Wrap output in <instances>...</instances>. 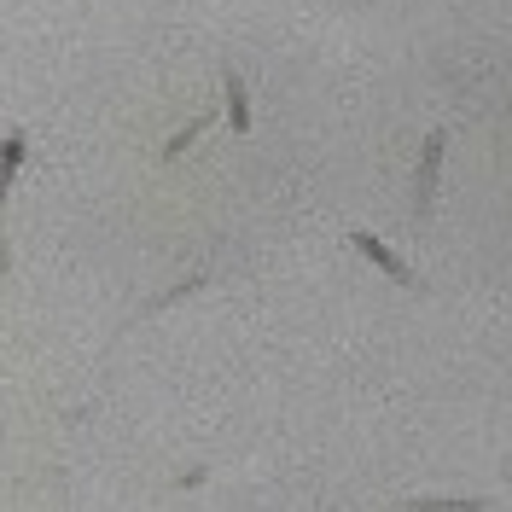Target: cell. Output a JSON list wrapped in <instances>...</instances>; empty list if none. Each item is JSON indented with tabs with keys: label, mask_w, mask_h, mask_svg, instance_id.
Returning <instances> with one entry per match:
<instances>
[{
	"label": "cell",
	"mask_w": 512,
	"mask_h": 512,
	"mask_svg": "<svg viewBox=\"0 0 512 512\" xmlns=\"http://www.w3.org/2000/svg\"><path fill=\"white\" fill-rule=\"evenodd\" d=\"M443 152H448V134H443V128H431V134H425V146H419V163H414V216H419V222H425V216H431V204H437Z\"/></svg>",
	"instance_id": "6da1fadb"
},
{
	"label": "cell",
	"mask_w": 512,
	"mask_h": 512,
	"mask_svg": "<svg viewBox=\"0 0 512 512\" xmlns=\"http://www.w3.org/2000/svg\"><path fill=\"white\" fill-rule=\"evenodd\" d=\"M350 245H355V251H361V256H367L373 268H379L384 280H396V286H408V291H425V280H419L414 268H408L402 256L390 251V245H384L379 233H367V227H355V233H350Z\"/></svg>",
	"instance_id": "7a4b0ae2"
},
{
	"label": "cell",
	"mask_w": 512,
	"mask_h": 512,
	"mask_svg": "<svg viewBox=\"0 0 512 512\" xmlns=\"http://www.w3.org/2000/svg\"><path fill=\"white\" fill-rule=\"evenodd\" d=\"M222 99H227V128L233 134H251V94H245V82H239L233 64L222 70Z\"/></svg>",
	"instance_id": "3957f363"
},
{
	"label": "cell",
	"mask_w": 512,
	"mask_h": 512,
	"mask_svg": "<svg viewBox=\"0 0 512 512\" xmlns=\"http://www.w3.org/2000/svg\"><path fill=\"white\" fill-rule=\"evenodd\" d=\"M402 512H489V495H408Z\"/></svg>",
	"instance_id": "277c9868"
},
{
	"label": "cell",
	"mask_w": 512,
	"mask_h": 512,
	"mask_svg": "<svg viewBox=\"0 0 512 512\" xmlns=\"http://www.w3.org/2000/svg\"><path fill=\"white\" fill-rule=\"evenodd\" d=\"M210 123H216V117H192V123L181 128V134H169V140H163L158 158H163V163H175V158H181V152H187V146H192V140H198V134H204Z\"/></svg>",
	"instance_id": "5b68a950"
},
{
	"label": "cell",
	"mask_w": 512,
	"mask_h": 512,
	"mask_svg": "<svg viewBox=\"0 0 512 512\" xmlns=\"http://www.w3.org/2000/svg\"><path fill=\"white\" fill-rule=\"evenodd\" d=\"M204 280H210V274L198 268V274H192V280H181L175 291H163V297H152V303H146V315H158V309H169V303H181V297H192V291L204 286Z\"/></svg>",
	"instance_id": "8992f818"
},
{
	"label": "cell",
	"mask_w": 512,
	"mask_h": 512,
	"mask_svg": "<svg viewBox=\"0 0 512 512\" xmlns=\"http://www.w3.org/2000/svg\"><path fill=\"white\" fill-rule=\"evenodd\" d=\"M24 158H30V140H24V128H12V134H6V181H18Z\"/></svg>",
	"instance_id": "52a82bcc"
}]
</instances>
